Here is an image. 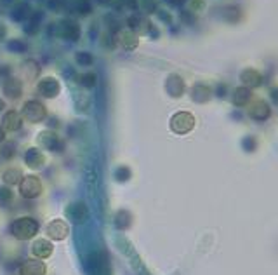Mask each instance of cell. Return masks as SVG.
<instances>
[{
    "label": "cell",
    "mask_w": 278,
    "mask_h": 275,
    "mask_svg": "<svg viewBox=\"0 0 278 275\" xmlns=\"http://www.w3.org/2000/svg\"><path fill=\"white\" fill-rule=\"evenodd\" d=\"M77 82H79L82 87H86V89H93L97 82V75L94 72L80 73V75H77Z\"/></svg>",
    "instance_id": "22"
},
{
    "label": "cell",
    "mask_w": 278,
    "mask_h": 275,
    "mask_svg": "<svg viewBox=\"0 0 278 275\" xmlns=\"http://www.w3.org/2000/svg\"><path fill=\"white\" fill-rule=\"evenodd\" d=\"M131 221H132V216L129 211L120 209L115 214V227H117L118 230H127V228L131 227Z\"/></svg>",
    "instance_id": "19"
},
{
    "label": "cell",
    "mask_w": 278,
    "mask_h": 275,
    "mask_svg": "<svg viewBox=\"0 0 278 275\" xmlns=\"http://www.w3.org/2000/svg\"><path fill=\"white\" fill-rule=\"evenodd\" d=\"M37 141L44 150L56 151V153H59V151L65 150V143L61 141V138L56 135L54 131H51V129H45V131L38 133Z\"/></svg>",
    "instance_id": "3"
},
{
    "label": "cell",
    "mask_w": 278,
    "mask_h": 275,
    "mask_svg": "<svg viewBox=\"0 0 278 275\" xmlns=\"http://www.w3.org/2000/svg\"><path fill=\"white\" fill-rule=\"evenodd\" d=\"M42 192H44V185H42L40 178H37L33 174L23 176V179L19 183V193L23 199H28V200L38 199L42 195Z\"/></svg>",
    "instance_id": "2"
},
{
    "label": "cell",
    "mask_w": 278,
    "mask_h": 275,
    "mask_svg": "<svg viewBox=\"0 0 278 275\" xmlns=\"http://www.w3.org/2000/svg\"><path fill=\"white\" fill-rule=\"evenodd\" d=\"M117 42L122 45L124 49H136L139 45V38H138V33H134L132 30H124L120 31V33L117 35Z\"/></svg>",
    "instance_id": "15"
},
{
    "label": "cell",
    "mask_w": 278,
    "mask_h": 275,
    "mask_svg": "<svg viewBox=\"0 0 278 275\" xmlns=\"http://www.w3.org/2000/svg\"><path fill=\"white\" fill-rule=\"evenodd\" d=\"M66 216H68V220H72L73 223H84V221L87 220V216H89V213H87V207L84 202H73L68 206V209H66Z\"/></svg>",
    "instance_id": "11"
},
{
    "label": "cell",
    "mask_w": 278,
    "mask_h": 275,
    "mask_svg": "<svg viewBox=\"0 0 278 275\" xmlns=\"http://www.w3.org/2000/svg\"><path fill=\"white\" fill-rule=\"evenodd\" d=\"M193 100L195 101H207L210 96V91L207 86H202V84H198V86L193 87Z\"/></svg>",
    "instance_id": "24"
},
{
    "label": "cell",
    "mask_w": 278,
    "mask_h": 275,
    "mask_svg": "<svg viewBox=\"0 0 278 275\" xmlns=\"http://www.w3.org/2000/svg\"><path fill=\"white\" fill-rule=\"evenodd\" d=\"M195 128V119L188 112H179L171 119V129L176 135H186Z\"/></svg>",
    "instance_id": "5"
},
{
    "label": "cell",
    "mask_w": 278,
    "mask_h": 275,
    "mask_svg": "<svg viewBox=\"0 0 278 275\" xmlns=\"http://www.w3.org/2000/svg\"><path fill=\"white\" fill-rule=\"evenodd\" d=\"M24 162H26L28 167L31 169H40L45 164V155L42 153L38 148H28L26 153H24Z\"/></svg>",
    "instance_id": "14"
},
{
    "label": "cell",
    "mask_w": 278,
    "mask_h": 275,
    "mask_svg": "<svg viewBox=\"0 0 278 275\" xmlns=\"http://www.w3.org/2000/svg\"><path fill=\"white\" fill-rule=\"evenodd\" d=\"M37 91L40 96L44 98H56L59 94V91H61V86H59L58 79H54V77H45V79H42L40 82H38L37 86Z\"/></svg>",
    "instance_id": "7"
},
{
    "label": "cell",
    "mask_w": 278,
    "mask_h": 275,
    "mask_svg": "<svg viewBox=\"0 0 278 275\" xmlns=\"http://www.w3.org/2000/svg\"><path fill=\"white\" fill-rule=\"evenodd\" d=\"M9 75H10V66H7V65L0 66V79H7Z\"/></svg>",
    "instance_id": "31"
},
{
    "label": "cell",
    "mask_w": 278,
    "mask_h": 275,
    "mask_svg": "<svg viewBox=\"0 0 278 275\" xmlns=\"http://www.w3.org/2000/svg\"><path fill=\"white\" fill-rule=\"evenodd\" d=\"M115 178H117V181H127L129 178H131V169L125 167V165H120V167L115 171Z\"/></svg>",
    "instance_id": "26"
},
{
    "label": "cell",
    "mask_w": 278,
    "mask_h": 275,
    "mask_svg": "<svg viewBox=\"0 0 278 275\" xmlns=\"http://www.w3.org/2000/svg\"><path fill=\"white\" fill-rule=\"evenodd\" d=\"M97 2H99V3H110L111 0H97Z\"/></svg>",
    "instance_id": "35"
},
{
    "label": "cell",
    "mask_w": 278,
    "mask_h": 275,
    "mask_svg": "<svg viewBox=\"0 0 278 275\" xmlns=\"http://www.w3.org/2000/svg\"><path fill=\"white\" fill-rule=\"evenodd\" d=\"M245 94H247V91H245V89L235 91V103H238V105L244 103V101H245Z\"/></svg>",
    "instance_id": "30"
},
{
    "label": "cell",
    "mask_w": 278,
    "mask_h": 275,
    "mask_svg": "<svg viewBox=\"0 0 278 275\" xmlns=\"http://www.w3.org/2000/svg\"><path fill=\"white\" fill-rule=\"evenodd\" d=\"M2 2H3V3H10L12 0H2Z\"/></svg>",
    "instance_id": "36"
},
{
    "label": "cell",
    "mask_w": 278,
    "mask_h": 275,
    "mask_svg": "<svg viewBox=\"0 0 278 275\" xmlns=\"http://www.w3.org/2000/svg\"><path fill=\"white\" fill-rule=\"evenodd\" d=\"M10 16H12V19H16V21H23L31 16V7L28 5L26 2H19L12 9V14H10Z\"/></svg>",
    "instance_id": "20"
},
{
    "label": "cell",
    "mask_w": 278,
    "mask_h": 275,
    "mask_svg": "<svg viewBox=\"0 0 278 275\" xmlns=\"http://www.w3.org/2000/svg\"><path fill=\"white\" fill-rule=\"evenodd\" d=\"M59 35L66 40H79L80 38V26L77 21L73 19H63L61 24H59Z\"/></svg>",
    "instance_id": "9"
},
{
    "label": "cell",
    "mask_w": 278,
    "mask_h": 275,
    "mask_svg": "<svg viewBox=\"0 0 278 275\" xmlns=\"http://www.w3.org/2000/svg\"><path fill=\"white\" fill-rule=\"evenodd\" d=\"M75 61L79 63L80 66H91L94 63V58H93V54H91V52L80 51V52H77V54H75Z\"/></svg>",
    "instance_id": "25"
},
{
    "label": "cell",
    "mask_w": 278,
    "mask_h": 275,
    "mask_svg": "<svg viewBox=\"0 0 278 275\" xmlns=\"http://www.w3.org/2000/svg\"><path fill=\"white\" fill-rule=\"evenodd\" d=\"M2 93L7 98H10V100H17L21 96V93H23V84L16 77H7V79H3Z\"/></svg>",
    "instance_id": "10"
},
{
    "label": "cell",
    "mask_w": 278,
    "mask_h": 275,
    "mask_svg": "<svg viewBox=\"0 0 278 275\" xmlns=\"http://www.w3.org/2000/svg\"><path fill=\"white\" fill-rule=\"evenodd\" d=\"M3 110H5V101H3L2 98H0V114H2Z\"/></svg>",
    "instance_id": "34"
},
{
    "label": "cell",
    "mask_w": 278,
    "mask_h": 275,
    "mask_svg": "<svg viewBox=\"0 0 278 275\" xmlns=\"http://www.w3.org/2000/svg\"><path fill=\"white\" fill-rule=\"evenodd\" d=\"M127 23H129V26L138 31V33H148V30H150V23L139 16H131Z\"/></svg>",
    "instance_id": "21"
},
{
    "label": "cell",
    "mask_w": 278,
    "mask_h": 275,
    "mask_svg": "<svg viewBox=\"0 0 278 275\" xmlns=\"http://www.w3.org/2000/svg\"><path fill=\"white\" fill-rule=\"evenodd\" d=\"M14 200V193L10 186L0 185V207H7Z\"/></svg>",
    "instance_id": "23"
},
{
    "label": "cell",
    "mask_w": 278,
    "mask_h": 275,
    "mask_svg": "<svg viewBox=\"0 0 278 275\" xmlns=\"http://www.w3.org/2000/svg\"><path fill=\"white\" fill-rule=\"evenodd\" d=\"M45 115H47V108H45L40 101L31 100L23 105V117L26 119L28 122H31V124L42 122L45 119Z\"/></svg>",
    "instance_id": "4"
},
{
    "label": "cell",
    "mask_w": 278,
    "mask_h": 275,
    "mask_svg": "<svg viewBox=\"0 0 278 275\" xmlns=\"http://www.w3.org/2000/svg\"><path fill=\"white\" fill-rule=\"evenodd\" d=\"M21 126H23V119H21V115L17 114V112L10 110V112H7V114L3 115L2 128L5 129V133H16V131H19Z\"/></svg>",
    "instance_id": "13"
},
{
    "label": "cell",
    "mask_w": 278,
    "mask_h": 275,
    "mask_svg": "<svg viewBox=\"0 0 278 275\" xmlns=\"http://www.w3.org/2000/svg\"><path fill=\"white\" fill-rule=\"evenodd\" d=\"M5 35H7V28L3 26V24H0V40L5 38Z\"/></svg>",
    "instance_id": "32"
},
{
    "label": "cell",
    "mask_w": 278,
    "mask_h": 275,
    "mask_svg": "<svg viewBox=\"0 0 278 275\" xmlns=\"http://www.w3.org/2000/svg\"><path fill=\"white\" fill-rule=\"evenodd\" d=\"M21 179H23V172L17 167H9L2 172V181H3V185H7V186L19 185Z\"/></svg>",
    "instance_id": "17"
},
{
    "label": "cell",
    "mask_w": 278,
    "mask_h": 275,
    "mask_svg": "<svg viewBox=\"0 0 278 275\" xmlns=\"http://www.w3.org/2000/svg\"><path fill=\"white\" fill-rule=\"evenodd\" d=\"M0 153H2L3 158L14 157V153H16V144H14L12 141H10V143H7V144H3V148L0 150Z\"/></svg>",
    "instance_id": "28"
},
{
    "label": "cell",
    "mask_w": 278,
    "mask_h": 275,
    "mask_svg": "<svg viewBox=\"0 0 278 275\" xmlns=\"http://www.w3.org/2000/svg\"><path fill=\"white\" fill-rule=\"evenodd\" d=\"M45 235L51 241H65L70 235V225L65 220H61V218H56V220H52L45 227Z\"/></svg>",
    "instance_id": "6"
},
{
    "label": "cell",
    "mask_w": 278,
    "mask_h": 275,
    "mask_svg": "<svg viewBox=\"0 0 278 275\" xmlns=\"http://www.w3.org/2000/svg\"><path fill=\"white\" fill-rule=\"evenodd\" d=\"M26 47L28 45L24 44L23 40H10L9 44H7V49L14 52H23V51H26Z\"/></svg>",
    "instance_id": "27"
},
{
    "label": "cell",
    "mask_w": 278,
    "mask_h": 275,
    "mask_svg": "<svg viewBox=\"0 0 278 275\" xmlns=\"http://www.w3.org/2000/svg\"><path fill=\"white\" fill-rule=\"evenodd\" d=\"M165 89L171 94L172 98H179L185 91V84H183V79L179 75H171L167 79V84H165Z\"/></svg>",
    "instance_id": "16"
},
{
    "label": "cell",
    "mask_w": 278,
    "mask_h": 275,
    "mask_svg": "<svg viewBox=\"0 0 278 275\" xmlns=\"http://www.w3.org/2000/svg\"><path fill=\"white\" fill-rule=\"evenodd\" d=\"M38 230H40V225L31 216L17 218L10 225V235L17 241H30L38 234Z\"/></svg>",
    "instance_id": "1"
},
{
    "label": "cell",
    "mask_w": 278,
    "mask_h": 275,
    "mask_svg": "<svg viewBox=\"0 0 278 275\" xmlns=\"http://www.w3.org/2000/svg\"><path fill=\"white\" fill-rule=\"evenodd\" d=\"M5 135H7V133H5V129H3L2 126H0V144H2L3 141H5Z\"/></svg>",
    "instance_id": "33"
},
{
    "label": "cell",
    "mask_w": 278,
    "mask_h": 275,
    "mask_svg": "<svg viewBox=\"0 0 278 275\" xmlns=\"http://www.w3.org/2000/svg\"><path fill=\"white\" fill-rule=\"evenodd\" d=\"M91 9H93V7H91L89 0H79V2H77V10H79L82 16H87V14L91 12Z\"/></svg>",
    "instance_id": "29"
},
{
    "label": "cell",
    "mask_w": 278,
    "mask_h": 275,
    "mask_svg": "<svg viewBox=\"0 0 278 275\" xmlns=\"http://www.w3.org/2000/svg\"><path fill=\"white\" fill-rule=\"evenodd\" d=\"M45 274H47V267L40 260H28L19 269V275H45Z\"/></svg>",
    "instance_id": "12"
},
{
    "label": "cell",
    "mask_w": 278,
    "mask_h": 275,
    "mask_svg": "<svg viewBox=\"0 0 278 275\" xmlns=\"http://www.w3.org/2000/svg\"><path fill=\"white\" fill-rule=\"evenodd\" d=\"M21 70H23L24 79H28V80H35L38 73H40V66H38V63L33 61V59H26V61L23 63V68Z\"/></svg>",
    "instance_id": "18"
},
{
    "label": "cell",
    "mask_w": 278,
    "mask_h": 275,
    "mask_svg": "<svg viewBox=\"0 0 278 275\" xmlns=\"http://www.w3.org/2000/svg\"><path fill=\"white\" fill-rule=\"evenodd\" d=\"M30 251L37 260H45L54 253V246H52V242L49 239H37L31 244Z\"/></svg>",
    "instance_id": "8"
}]
</instances>
